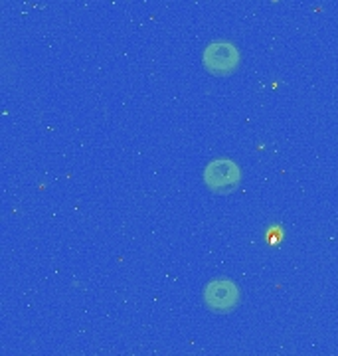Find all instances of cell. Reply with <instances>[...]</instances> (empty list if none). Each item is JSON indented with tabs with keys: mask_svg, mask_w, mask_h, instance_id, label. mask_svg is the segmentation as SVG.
Segmentation results:
<instances>
[{
	"mask_svg": "<svg viewBox=\"0 0 338 356\" xmlns=\"http://www.w3.org/2000/svg\"><path fill=\"white\" fill-rule=\"evenodd\" d=\"M202 64L208 74L227 77L239 67V51L232 42L216 40L206 46V50L202 54Z\"/></svg>",
	"mask_w": 338,
	"mask_h": 356,
	"instance_id": "obj_2",
	"label": "cell"
},
{
	"mask_svg": "<svg viewBox=\"0 0 338 356\" xmlns=\"http://www.w3.org/2000/svg\"><path fill=\"white\" fill-rule=\"evenodd\" d=\"M204 305L210 313L216 315H230L234 313L241 303V293L236 281L225 280V277H218L206 283L204 293H202Z\"/></svg>",
	"mask_w": 338,
	"mask_h": 356,
	"instance_id": "obj_1",
	"label": "cell"
},
{
	"mask_svg": "<svg viewBox=\"0 0 338 356\" xmlns=\"http://www.w3.org/2000/svg\"><path fill=\"white\" fill-rule=\"evenodd\" d=\"M204 184L216 194H230L241 184V170L232 159H216L204 170Z\"/></svg>",
	"mask_w": 338,
	"mask_h": 356,
	"instance_id": "obj_3",
	"label": "cell"
}]
</instances>
